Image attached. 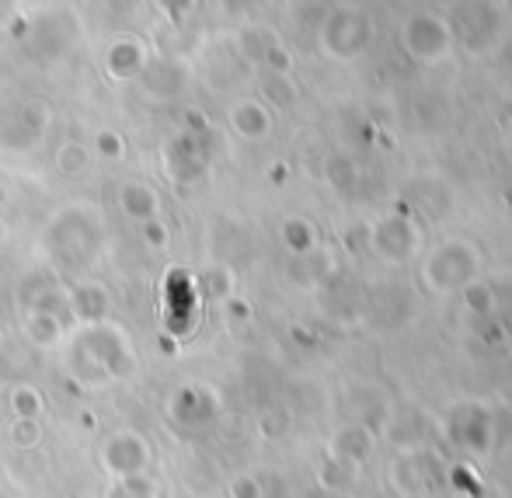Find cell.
I'll use <instances>...</instances> for the list:
<instances>
[{"mask_svg":"<svg viewBox=\"0 0 512 498\" xmlns=\"http://www.w3.org/2000/svg\"><path fill=\"white\" fill-rule=\"evenodd\" d=\"M168 415L175 418L178 425H185V429H196V425H206L209 418L216 415V398H213V391H209V387H199V384L178 387V391L168 398Z\"/></svg>","mask_w":512,"mask_h":498,"instance_id":"obj_8","label":"cell"},{"mask_svg":"<svg viewBox=\"0 0 512 498\" xmlns=\"http://www.w3.org/2000/svg\"><path fill=\"white\" fill-rule=\"evenodd\" d=\"M230 129L244 140H262L269 133V112L255 98H241L230 108Z\"/></svg>","mask_w":512,"mask_h":498,"instance_id":"obj_11","label":"cell"},{"mask_svg":"<svg viewBox=\"0 0 512 498\" xmlns=\"http://www.w3.org/2000/svg\"><path fill=\"white\" fill-rule=\"evenodd\" d=\"M7 32H11V39H25V35L32 39V18H21L18 14V18L7 21Z\"/></svg>","mask_w":512,"mask_h":498,"instance_id":"obj_21","label":"cell"},{"mask_svg":"<svg viewBox=\"0 0 512 498\" xmlns=\"http://www.w3.org/2000/svg\"><path fill=\"white\" fill-rule=\"evenodd\" d=\"M230 498H262V495H258V485L251 478H234L230 481Z\"/></svg>","mask_w":512,"mask_h":498,"instance_id":"obj_20","label":"cell"},{"mask_svg":"<svg viewBox=\"0 0 512 498\" xmlns=\"http://www.w3.org/2000/svg\"><path fill=\"white\" fill-rule=\"evenodd\" d=\"M119 209L143 227L150 220H161V196H157V189L150 182L133 178V182L119 185Z\"/></svg>","mask_w":512,"mask_h":498,"instance_id":"obj_10","label":"cell"},{"mask_svg":"<svg viewBox=\"0 0 512 498\" xmlns=\"http://www.w3.org/2000/svg\"><path fill=\"white\" fill-rule=\"evenodd\" d=\"M56 122V108L46 98H25L18 108L0 115V147L32 150L49 136Z\"/></svg>","mask_w":512,"mask_h":498,"instance_id":"obj_3","label":"cell"},{"mask_svg":"<svg viewBox=\"0 0 512 498\" xmlns=\"http://www.w3.org/2000/svg\"><path fill=\"white\" fill-rule=\"evenodd\" d=\"M150 457H154V450H150L147 436L136 429H115L102 443V467L112 481H126V478L147 474Z\"/></svg>","mask_w":512,"mask_h":498,"instance_id":"obj_4","label":"cell"},{"mask_svg":"<svg viewBox=\"0 0 512 498\" xmlns=\"http://www.w3.org/2000/svg\"><path fill=\"white\" fill-rule=\"evenodd\" d=\"M42 422L39 418H11L7 422V439H11L14 450H35L42 443Z\"/></svg>","mask_w":512,"mask_h":498,"instance_id":"obj_16","label":"cell"},{"mask_svg":"<svg viewBox=\"0 0 512 498\" xmlns=\"http://www.w3.org/2000/svg\"><path fill=\"white\" fill-rule=\"evenodd\" d=\"M105 223L95 206H63L42 230V251L60 272H84L98 262Z\"/></svg>","mask_w":512,"mask_h":498,"instance_id":"obj_1","label":"cell"},{"mask_svg":"<svg viewBox=\"0 0 512 498\" xmlns=\"http://www.w3.org/2000/svg\"><path fill=\"white\" fill-rule=\"evenodd\" d=\"M67 297H70V314L84 328H95V324H105L112 317V297H108V290L102 283H95V279H77L74 286H67Z\"/></svg>","mask_w":512,"mask_h":498,"instance_id":"obj_7","label":"cell"},{"mask_svg":"<svg viewBox=\"0 0 512 498\" xmlns=\"http://www.w3.org/2000/svg\"><path fill=\"white\" fill-rule=\"evenodd\" d=\"M150 63V53H147V42L136 39V35H119V39L108 42L105 49V74L112 81L126 84V81H136L143 74V67Z\"/></svg>","mask_w":512,"mask_h":498,"instance_id":"obj_6","label":"cell"},{"mask_svg":"<svg viewBox=\"0 0 512 498\" xmlns=\"http://www.w3.org/2000/svg\"><path fill=\"white\" fill-rule=\"evenodd\" d=\"M67 338V328L56 321L53 314H42V310H25V342L32 349H56V345Z\"/></svg>","mask_w":512,"mask_h":498,"instance_id":"obj_12","label":"cell"},{"mask_svg":"<svg viewBox=\"0 0 512 498\" xmlns=\"http://www.w3.org/2000/svg\"><path fill=\"white\" fill-rule=\"evenodd\" d=\"M7 408H11L14 418H39L42 408H46V398H42V391L35 384L21 380V384H14L7 391Z\"/></svg>","mask_w":512,"mask_h":498,"instance_id":"obj_14","label":"cell"},{"mask_svg":"<svg viewBox=\"0 0 512 498\" xmlns=\"http://www.w3.org/2000/svg\"><path fill=\"white\" fill-rule=\"evenodd\" d=\"M126 150H129L126 136H122L119 129H112V126L98 129L95 140H91V157H98V161H112V164H119L122 157H126Z\"/></svg>","mask_w":512,"mask_h":498,"instance_id":"obj_15","label":"cell"},{"mask_svg":"<svg viewBox=\"0 0 512 498\" xmlns=\"http://www.w3.org/2000/svg\"><path fill=\"white\" fill-rule=\"evenodd\" d=\"M140 234H143V241H147V248H164L168 244V227H164L161 220H150V223H143L140 227Z\"/></svg>","mask_w":512,"mask_h":498,"instance_id":"obj_19","label":"cell"},{"mask_svg":"<svg viewBox=\"0 0 512 498\" xmlns=\"http://www.w3.org/2000/svg\"><path fill=\"white\" fill-rule=\"evenodd\" d=\"M7 244V223H4V216H0V248Z\"/></svg>","mask_w":512,"mask_h":498,"instance_id":"obj_22","label":"cell"},{"mask_svg":"<svg viewBox=\"0 0 512 498\" xmlns=\"http://www.w3.org/2000/svg\"><path fill=\"white\" fill-rule=\"evenodd\" d=\"M164 171H168V178L178 185H189L192 178L203 171V154H199L196 136L182 133L164 147Z\"/></svg>","mask_w":512,"mask_h":498,"instance_id":"obj_9","label":"cell"},{"mask_svg":"<svg viewBox=\"0 0 512 498\" xmlns=\"http://www.w3.org/2000/svg\"><path fill=\"white\" fill-rule=\"evenodd\" d=\"M136 81H140L143 95L154 105H164V101H178L189 91L192 67L185 60H178V56H161V60H150Z\"/></svg>","mask_w":512,"mask_h":498,"instance_id":"obj_5","label":"cell"},{"mask_svg":"<svg viewBox=\"0 0 512 498\" xmlns=\"http://www.w3.org/2000/svg\"><path fill=\"white\" fill-rule=\"evenodd\" d=\"M105 498H157V485L150 474H140V478H126V481H115L112 492Z\"/></svg>","mask_w":512,"mask_h":498,"instance_id":"obj_17","label":"cell"},{"mask_svg":"<svg viewBox=\"0 0 512 498\" xmlns=\"http://www.w3.org/2000/svg\"><path fill=\"white\" fill-rule=\"evenodd\" d=\"M91 147L88 143H77V140H67V143H60L56 147V154H53V168H56V175H63V178H81L84 171L91 168Z\"/></svg>","mask_w":512,"mask_h":498,"instance_id":"obj_13","label":"cell"},{"mask_svg":"<svg viewBox=\"0 0 512 498\" xmlns=\"http://www.w3.org/2000/svg\"><path fill=\"white\" fill-rule=\"evenodd\" d=\"M70 373L81 384H112V380H129L136 373L133 342L119 324L105 321L95 328H84L70 345Z\"/></svg>","mask_w":512,"mask_h":498,"instance_id":"obj_2","label":"cell"},{"mask_svg":"<svg viewBox=\"0 0 512 498\" xmlns=\"http://www.w3.org/2000/svg\"><path fill=\"white\" fill-rule=\"evenodd\" d=\"M203 290H206V297H230V276L223 269H209L203 272Z\"/></svg>","mask_w":512,"mask_h":498,"instance_id":"obj_18","label":"cell"}]
</instances>
